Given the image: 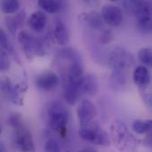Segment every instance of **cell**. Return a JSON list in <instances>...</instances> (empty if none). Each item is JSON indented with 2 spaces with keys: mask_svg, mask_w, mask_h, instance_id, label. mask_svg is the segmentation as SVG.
<instances>
[{
  "mask_svg": "<svg viewBox=\"0 0 152 152\" xmlns=\"http://www.w3.org/2000/svg\"><path fill=\"white\" fill-rule=\"evenodd\" d=\"M139 61L143 64L144 67H151L152 65V52L151 48H142L138 53Z\"/></svg>",
  "mask_w": 152,
  "mask_h": 152,
  "instance_id": "44dd1931",
  "label": "cell"
},
{
  "mask_svg": "<svg viewBox=\"0 0 152 152\" xmlns=\"http://www.w3.org/2000/svg\"><path fill=\"white\" fill-rule=\"evenodd\" d=\"M133 80H134V83L138 87L150 86L151 76H150L148 69L144 66L136 67L133 73Z\"/></svg>",
  "mask_w": 152,
  "mask_h": 152,
  "instance_id": "9a60e30c",
  "label": "cell"
},
{
  "mask_svg": "<svg viewBox=\"0 0 152 152\" xmlns=\"http://www.w3.org/2000/svg\"><path fill=\"white\" fill-rule=\"evenodd\" d=\"M53 37L60 45H66L69 42V34L65 23L59 20L55 22L53 28Z\"/></svg>",
  "mask_w": 152,
  "mask_h": 152,
  "instance_id": "5bb4252c",
  "label": "cell"
},
{
  "mask_svg": "<svg viewBox=\"0 0 152 152\" xmlns=\"http://www.w3.org/2000/svg\"><path fill=\"white\" fill-rule=\"evenodd\" d=\"M26 17L25 11H18L15 15H7L5 17V25L12 34H15L18 29H20L24 22Z\"/></svg>",
  "mask_w": 152,
  "mask_h": 152,
  "instance_id": "4fadbf2b",
  "label": "cell"
},
{
  "mask_svg": "<svg viewBox=\"0 0 152 152\" xmlns=\"http://www.w3.org/2000/svg\"><path fill=\"white\" fill-rule=\"evenodd\" d=\"M10 69V59L8 52L0 47V72L6 71Z\"/></svg>",
  "mask_w": 152,
  "mask_h": 152,
  "instance_id": "603a6c76",
  "label": "cell"
},
{
  "mask_svg": "<svg viewBox=\"0 0 152 152\" xmlns=\"http://www.w3.org/2000/svg\"><path fill=\"white\" fill-rule=\"evenodd\" d=\"M1 10L5 14H12L20 10V4L17 0H4L1 3Z\"/></svg>",
  "mask_w": 152,
  "mask_h": 152,
  "instance_id": "d6986e66",
  "label": "cell"
},
{
  "mask_svg": "<svg viewBox=\"0 0 152 152\" xmlns=\"http://www.w3.org/2000/svg\"><path fill=\"white\" fill-rule=\"evenodd\" d=\"M18 41L21 45L23 52L28 59H32L35 53V44H36V37L27 29H21L19 31L18 35Z\"/></svg>",
  "mask_w": 152,
  "mask_h": 152,
  "instance_id": "9c48e42d",
  "label": "cell"
},
{
  "mask_svg": "<svg viewBox=\"0 0 152 152\" xmlns=\"http://www.w3.org/2000/svg\"><path fill=\"white\" fill-rule=\"evenodd\" d=\"M140 94L142 96V99L143 100L144 103L148 106V108H151L152 106V98H151V90L150 86L139 87Z\"/></svg>",
  "mask_w": 152,
  "mask_h": 152,
  "instance_id": "cb8c5ba5",
  "label": "cell"
},
{
  "mask_svg": "<svg viewBox=\"0 0 152 152\" xmlns=\"http://www.w3.org/2000/svg\"><path fill=\"white\" fill-rule=\"evenodd\" d=\"M109 64L112 71L126 73L134 64L133 55L124 47L117 46L109 54Z\"/></svg>",
  "mask_w": 152,
  "mask_h": 152,
  "instance_id": "277c9868",
  "label": "cell"
},
{
  "mask_svg": "<svg viewBox=\"0 0 152 152\" xmlns=\"http://www.w3.org/2000/svg\"><path fill=\"white\" fill-rule=\"evenodd\" d=\"M113 39V34L110 30L104 28L102 31H100L98 40L102 45H108L110 44Z\"/></svg>",
  "mask_w": 152,
  "mask_h": 152,
  "instance_id": "484cf974",
  "label": "cell"
},
{
  "mask_svg": "<svg viewBox=\"0 0 152 152\" xmlns=\"http://www.w3.org/2000/svg\"><path fill=\"white\" fill-rule=\"evenodd\" d=\"M0 47L4 48V50H6L9 53H13V49L10 45V42L8 40V37L5 34V32L0 28Z\"/></svg>",
  "mask_w": 152,
  "mask_h": 152,
  "instance_id": "4316f807",
  "label": "cell"
},
{
  "mask_svg": "<svg viewBox=\"0 0 152 152\" xmlns=\"http://www.w3.org/2000/svg\"><path fill=\"white\" fill-rule=\"evenodd\" d=\"M0 134H1V127H0Z\"/></svg>",
  "mask_w": 152,
  "mask_h": 152,
  "instance_id": "4dcf8cb0",
  "label": "cell"
},
{
  "mask_svg": "<svg viewBox=\"0 0 152 152\" xmlns=\"http://www.w3.org/2000/svg\"><path fill=\"white\" fill-rule=\"evenodd\" d=\"M47 114L50 128L61 137H65L69 121V112L65 105L58 101L53 102L48 107Z\"/></svg>",
  "mask_w": 152,
  "mask_h": 152,
  "instance_id": "7a4b0ae2",
  "label": "cell"
},
{
  "mask_svg": "<svg viewBox=\"0 0 152 152\" xmlns=\"http://www.w3.org/2000/svg\"><path fill=\"white\" fill-rule=\"evenodd\" d=\"M98 92V81L94 75L84 76L80 85V94H84L89 96H94Z\"/></svg>",
  "mask_w": 152,
  "mask_h": 152,
  "instance_id": "7c38bea8",
  "label": "cell"
},
{
  "mask_svg": "<svg viewBox=\"0 0 152 152\" xmlns=\"http://www.w3.org/2000/svg\"><path fill=\"white\" fill-rule=\"evenodd\" d=\"M13 90V85L7 76L0 77V94L8 99Z\"/></svg>",
  "mask_w": 152,
  "mask_h": 152,
  "instance_id": "ffe728a7",
  "label": "cell"
},
{
  "mask_svg": "<svg viewBox=\"0 0 152 152\" xmlns=\"http://www.w3.org/2000/svg\"><path fill=\"white\" fill-rule=\"evenodd\" d=\"M110 141L120 152H137L139 142L130 132L127 126L121 120L116 119L110 125Z\"/></svg>",
  "mask_w": 152,
  "mask_h": 152,
  "instance_id": "6da1fadb",
  "label": "cell"
},
{
  "mask_svg": "<svg viewBox=\"0 0 152 152\" xmlns=\"http://www.w3.org/2000/svg\"><path fill=\"white\" fill-rule=\"evenodd\" d=\"M37 4L40 8L49 13L59 12L63 7V2L58 0H39Z\"/></svg>",
  "mask_w": 152,
  "mask_h": 152,
  "instance_id": "e0dca14e",
  "label": "cell"
},
{
  "mask_svg": "<svg viewBox=\"0 0 152 152\" xmlns=\"http://www.w3.org/2000/svg\"><path fill=\"white\" fill-rule=\"evenodd\" d=\"M35 82L37 88L43 91H51L59 86L60 78L53 71H45L37 77Z\"/></svg>",
  "mask_w": 152,
  "mask_h": 152,
  "instance_id": "ba28073f",
  "label": "cell"
},
{
  "mask_svg": "<svg viewBox=\"0 0 152 152\" xmlns=\"http://www.w3.org/2000/svg\"><path fill=\"white\" fill-rule=\"evenodd\" d=\"M137 20V27L143 34H150L151 32V17H143Z\"/></svg>",
  "mask_w": 152,
  "mask_h": 152,
  "instance_id": "7402d4cb",
  "label": "cell"
},
{
  "mask_svg": "<svg viewBox=\"0 0 152 152\" xmlns=\"http://www.w3.org/2000/svg\"><path fill=\"white\" fill-rule=\"evenodd\" d=\"M77 113L80 126L86 127L94 122L97 115V110L92 102L85 99L80 102L77 110Z\"/></svg>",
  "mask_w": 152,
  "mask_h": 152,
  "instance_id": "8992f818",
  "label": "cell"
},
{
  "mask_svg": "<svg viewBox=\"0 0 152 152\" xmlns=\"http://www.w3.org/2000/svg\"><path fill=\"white\" fill-rule=\"evenodd\" d=\"M68 152H70V151H68Z\"/></svg>",
  "mask_w": 152,
  "mask_h": 152,
  "instance_id": "1f68e13d",
  "label": "cell"
},
{
  "mask_svg": "<svg viewBox=\"0 0 152 152\" xmlns=\"http://www.w3.org/2000/svg\"><path fill=\"white\" fill-rule=\"evenodd\" d=\"M45 152H61L59 143L54 139H49L45 144Z\"/></svg>",
  "mask_w": 152,
  "mask_h": 152,
  "instance_id": "83f0119b",
  "label": "cell"
},
{
  "mask_svg": "<svg viewBox=\"0 0 152 152\" xmlns=\"http://www.w3.org/2000/svg\"><path fill=\"white\" fill-rule=\"evenodd\" d=\"M47 22L46 15L42 11H36L34 12L30 17L28 18V23L29 28L36 31V32H41L45 28Z\"/></svg>",
  "mask_w": 152,
  "mask_h": 152,
  "instance_id": "8fae6325",
  "label": "cell"
},
{
  "mask_svg": "<svg viewBox=\"0 0 152 152\" xmlns=\"http://www.w3.org/2000/svg\"><path fill=\"white\" fill-rule=\"evenodd\" d=\"M0 152H5L4 151V146L2 142H0Z\"/></svg>",
  "mask_w": 152,
  "mask_h": 152,
  "instance_id": "f546056e",
  "label": "cell"
},
{
  "mask_svg": "<svg viewBox=\"0 0 152 152\" xmlns=\"http://www.w3.org/2000/svg\"><path fill=\"white\" fill-rule=\"evenodd\" d=\"M152 127L151 119H136L133 122L132 128L137 134H144L150 133Z\"/></svg>",
  "mask_w": 152,
  "mask_h": 152,
  "instance_id": "ac0fdd59",
  "label": "cell"
},
{
  "mask_svg": "<svg viewBox=\"0 0 152 152\" xmlns=\"http://www.w3.org/2000/svg\"><path fill=\"white\" fill-rule=\"evenodd\" d=\"M8 122H9V125L13 128H17L20 126H23L24 125V121H23V118L22 116L18 113V112H13L12 113L10 116H9V118H8Z\"/></svg>",
  "mask_w": 152,
  "mask_h": 152,
  "instance_id": "d4e9b609",
  "label": "cell"
},
{
  "mask_svg": "<svg viewBox=\"0 0 152 152\" xmlns=\"http://www.w3.org/2000/svg\"><path fill=\"white\" fill-rule=\"evenodd\" d=\"M79 152H97V151L93 147H86L83 150H81Z\"/></svg>",
  "mask_w": 152,
  "mask_h": 152,
  "instance_id": "f1b7e54d",
  "label": "cell"
},
{
  "mask_svg": "<svg viewBox=\"0 0 152 152\" xmlns=\"http://www.w3.org/2000/svg\"><path fill=\"white\" fill-rule=\"evenodd\" d=\"M14 130V142L20 152H36L33 137L28 129L23 125Z\"/></svg>",
  "mask_w": 152,
  "mask_h": 152,
  "instance_id": "5b68a950",
  "label": "cell"
},
{
  "mask_svg": "<svg viewBox=\"0 0 152 152\" xmlns=\"http://www.w3.org/2000/svg\"><path fill=\"white\" fill-rule=\"evenodd\" d=\"M78 135L82 140L92 142L94 145L108 147L111 142L109 134L94 121L86 127H81L78 131Z\"/></svg>",
  "mask_w": 152,
  "mask_h": 152,
  "instance_id": "3957f363",
  "label": "cell"
},
{
  "mask_svg": "<svg viewBox=\"0 0 152 152\" xmlns=\"http://www.w3.org/2000/svg\"><path fill=\"white\" fill-rule=\"evenodd\" d=\"M78 20L82 24L94 30L95 29L102 31V29H104V21L102 18L101 13L96 11H91L88 12L81 13L79 14Z\"/></svg>",
  "mask_w": 152,
  "mask_h": 152,
  "instance_id": "30bf717a",
  "label": "cell"
},
{
  "mask_svg": "<svg viewBox=\"0 0 152 152\" xmlns=\"http://www.w3.org/2000/svg\"><path fill=\"white\" fill-rule=\"evenodd\" d=\"M102 18L105 23L112 27L120 26L124 21L121 9L113 4H105L102 9Z\"/></svg>",
  "mask_w": 152,
  "mask_h": 152,
  "instance_id": "52a82bcc",
  "label": "cell"
},
{
  "mask_svg": "<svg viewBox=\"0 0 152 152\" xmlns=\"http://www.w3.org/2000/svg\"><path fill=\"white\" fill-rule=\"evenodd\" d=\"M110 87L115 91L118 92L123 90V88L126 85V73L112 71V74L110 78Z\"/></svg>",
  "mask_w": 152,
  "mask_h": 152,
  "instance_id": "2e32d148",
  "label": "cell"
}]
</instances>
